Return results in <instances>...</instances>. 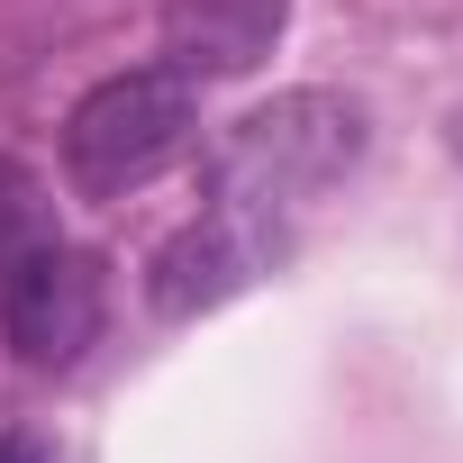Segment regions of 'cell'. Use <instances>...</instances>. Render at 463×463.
I'll use <instances>...</instances> for the list:
<instances>
[{
    "label": "cell",
    "instance_id": "obj_1",
    "mask_svg": "<svg viewBox=\"0 0 463 463\" xmlns=\"http://www.w3.org/2000/svg\"><path fill=\"white\" fill-rule=\"evenodd\" d=\"M354 155H364V109L345 91H282L227 128V146L209 164V200L273 218V209H300L327 182H345Z\"/></svg>",
    "mask_w": 463,
    "mask_h": 463
},
{
    "label": "cell",
    "instance_id": "obj_2",
    "mask_svg": "<svg viewBox=\"0 0 463 463\" xmlns=\"http://www.w3.org/2000/svg\"><path fill=\"white\" fill-rule=\"evenodd\" d=\"M200 128V82L182 64H137V73H109L73 100L64 118V182L82 200H128L146 191Z\"/></svg>",
    "mask_w": 463,
    "mask_h": 463
},
{
    "label": "cell",
    "instance_id": "obj_3",
    "mask_svg": "<svg viewBox=\"0 0 463 463\" xmlns=\"http://www.w3.org/2000/svg\"><path fill=\"white\" fill-rule=\"evenodd\" d=\"M264 264H273V218L209 209V218L173 227V237L155 246V264H146V300H155V318H209V309L237 300Z\"/></svg>",
    "mask_w": 463,
    "mask_h": 463
},
{
    "label": "cell",
    "instance_id": "obj_4",
    "mask_svg": "<svg viewBox=\"0 0 463 463\" xmlns=\"http://www.w3.org/2000/svg\"><path fill=\"white\" fill-rule=\"evenodd\" d=\"M0 327H10V354L28 373L82 364V345L100 336V264L55 237L46 255H28V273L10 291H0Z\"/></svg>",
    "mask_w": 463,
    "mask_h": 463
},
{
    "label": "cell",
    "instance_id": "obj_5",
    "mask_svg": "<svg viewBox=\"0 0 463 463\" xmlns=\"http://www.w3.org/2000/svg\"><path fill=\"white\" fill-rule=\"evenodd\" d=\"M291 28V0H164V55L191 82L255 73Z\"/></svg>",
    "mask_w": 463,
    "mask_h": 463
},
{
    "label": "cell",
    "instance_id": "obj_6",
    "mask_svg": "<svg viewBox=\"0 0 463 463\" xmlns=\"http://www.w3.org/2000/svg\"><path fill=\"white\" fill-rule=\"evenodd\" d=\"M55 246V200H46V182L19 164V155H0V291H10L19 273H28V255H46Z\"/></svg>",
    "mask_w": 463,
    "mask_h": 463
},
{
    "label": "cell",
    "instance_id": "obj_7",
    "mask_svg": "<svg viewBox=\"0 0 463 463\" xmlns=\"http://www.w3.org/2000/svg\"><path fill=\"white\" fill-rule=\"evenodd\" d=\"M0 463H46V445L37 436H0Z\"/></svg>",
    "mask_w": 463,
    "mask_h": 463
},
{
    "label": "cell",
    "instance_id": "obj_8",
    "mask_svg": "<svg viewBox=\"0 0 463 463\" xmlns=\"http://www.w3.org/2000/svg\"><path fill=\"white\" fill-rule=\"evenodd\" d=\"M454 146H463V109H454Z\"/></svg>",
    "mask_w": 463,
    "mask_h": 463
}]
</instances>
